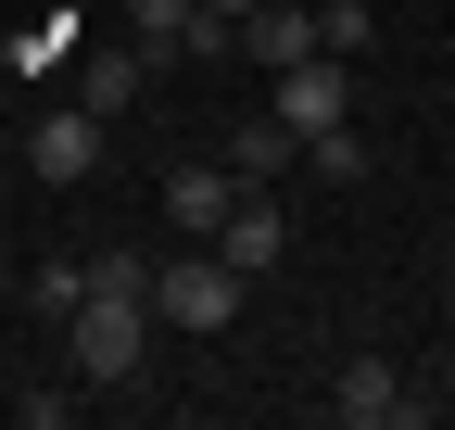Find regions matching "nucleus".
Wrapping results in <instances>:
<instances>
[{
	"label": "nucleus",
	"mask_w": 455,
	"mask_h": 430,
	"mask_svg": "<svg viewBox=\"0 0 455 430\" xmlns=\"http://www.w3.org/2000/svg\"><path fill=\"white\" fill-rule=\"evenodd\" d=\"M152 316H164V330H190V342H215L228 316H241V266H228L215 241H190L178 266H152Z\"/></svg>",
	"instance_id": "f03ea898"
},
{
	"label": "nucleus",
	"mask_w": 455,
	"mask_h": 430,
	"mask_svg": "<svg viewBox=\"0 0 455 430\" xmlns=\"http://www.w3.org/2000/svg\"><path fill=\"white\" fill-rule=\"evenodd\" d=\"M215 253H228V266H241V279H266V266H278V253H291V215H278L266 190H241V203H228V215H215Z\"/></svg>",
	"instance_id": "423d86ee"
},
{
	"label": "nucleus",
	"mask_w": 455,
	"mask_h": 430,
	"mask_svg": "<svg viewBox=\"0 0 455 430\" xmlns=\"http://www.w3.org/2000/svg\"><path fill=\"white\" fill-rule=\"evenodd\" d=\"M304 165H316L329 190H355V178H367V139H355V127H329V139H304Z\"/></svg>",
	"instance_id": "4468645a"
},
{
	"label": "nucleus",
	"mask_w": 455,
	"mask_h": 430,
	"mask_svg": "<svg viewBox=\"0 0 455 430\" xmlns=\"http://www.w3.org/2000/svg\"><path fill=\"white\" fill-rule=\"evenodd\" d=\"M266 115L291 127V139H329V127H355V89H341V51H304V64H278V76H266Z\"/></svg>",
	"instance_id": "7ed1b4c3"
},
{
	"label": "nucleus",
	"mask_w": 455,
	"mask_h": 430,
	"mask_svg": "<svg viewBox=\"0 0 455 430\" xmlns=\"http://www.w3.org/2000/svg\"><path fill=\"white\" fill-rule=\"evenodd\" d=\"M89 279H101V291H152V253H127V241H114V253H89Z\"/></svg>",
	"instance_id": "2eb2a0df"
},
{
	"label": "nucleus",
	"mask_w": 455,
	"mask_h": 430,
	"mask_svg": "<svg viewBox=\"0 0 455 430\" xmlns=\"http://www.w3.org/2000/svg\"><path fill=\"white\" fill-rule=\"evenodd\" d=\"M89 165H101V115H89V101L26 115V178H38V190H89Z\"/></svg>",
	"instance_id": "20e7f679"
},
{
	"label": "nucleus",
	"mask_w": 455,
	"mask_h": 430,
	"mask_svg": "<svg viewBox=\"0 0 455 430\" xmlns=\"http://www.w3.org/2000/svg\"><path fill=\"white\" fill-rule=\"evenodd\" d=\"M278 165H304V139H291V127H278V115H266V101H253V115H241V127H228V178H241V190H266Z\"/></svg>",
	"instance_id": "9d476101"
},
{
	"label": "nucleus",
	"mask_w": 455,
	"mask_h": 430,
	"mask_svg": "<svg viewBox=\"0 0 455 430\" xmlns=\"http://www.w3.org/2000/svg\"><path fill=\"white\" fill-rule=\"evenodd\" d=\"M228 203H241V178H228V165H178V178H164V228H178V241H215Z\"/></svg>",
	"instance_id": "6e6552de"
},
{
	"label": "nucleus",
	"mask_w": 455,
	"mask_h": 430,
	"mask_svg": "<svg viewBox=\"0 0 455 430\" xmlns=\"http://www.w3.org/2000/svg\"><path fill=\"white\" fill-rule=\"evenodd\" d=\"M76 304H89V266H76V253H51L38 279H26V316H51V330H64Z\"/></svg>",
	"instance_id": "9b49d317"
},
{
	"label": "nucleus",
	"mask_w": 455,
	"mask_h": 430,
	"mask_svg": "<svg viewBox=\"0 0 455 430\" xmlns=\"http://www.w3.org/2000/svg\"><path fill=\"white\" fill-rule=\"evenodd\" d=\"M178 26H190V0H127V38L164 51V64H178Z\"/></svg>",
	"instance_id": "ddd939ff"
},
{
	"label": "nucleus",
	"mask_w": 455,
	"mask_h": 430,
	"mask_svg": "<svg viewBox=\"0 0 455 430\" xmlns=\"http://www.w3.org/2000/svg\"><path fill=\"white\" fill-rule=\"evenodd\" d=\"M367 38H379V13H367V0H316V51H341V64H355Z\"/></svg>",
	"instance_id": "f8f14e48"
},
{
	"label": "nucleus",
	"mask_w": 455,
	"mask_h": 430,
	"mask_svg": "<svg viewBox=\"0 0 455 430\" xmlns=\"http://www.w3.org/2000/svg\"><path fill=\"white\" fill-rule=\"evenodd\" d=\"M329 418H355V430H405L418 393L392 380V354H341V367H329Z\"/></svg>",
	"instance_id": "39448f33"
},
{
	"label": "nucleus",
	"mask_w": 455,
	"mask_h": 430,
	"mask_svg": "<svg viewBox=\"0 0 455 430\" xmlns=\"http://www.w3.org/2000/svg\"><path fill=\"white\" fill-rule=\"evenodd\" d=\"M241 51L278 76V64H304L316 51V0H253V26H241Z\"/></svg>",
	"instance_id": "1a4fd4ad"
},
{
	"label": "nucleus",
	"mask_w": 455,
	"mask_h": 430,
	"mask_svg": "<svg viewBox=\"0 0 455 430\" xmlns=\"http://www.w3.org/2000/svg\"><path fill=\"white\" fill-rule=\"evenodd\" d=\"M64 354H76V380H140V354H152V291H101L64 316Z\"/></svg>",
	"instance_id": "f257e3e1"
},
{
	"label": "nucleus",
	"mask_w": 455,
	"mask_h": 430,
	"mask_svg": "<svg viewBox=\"0 0 455 430\" xmlns=\"http://www.w3.org/2000/svg\"><path fill=\"white\" fill-rule=\"evenodd\" d=\"M152 64H164V51H140V38H127V51H89V64H76V101L114 127V115H127V101L152 89Z\"/></svg>",
	"instance_id": "0eeeda50"
}]
</instances>
